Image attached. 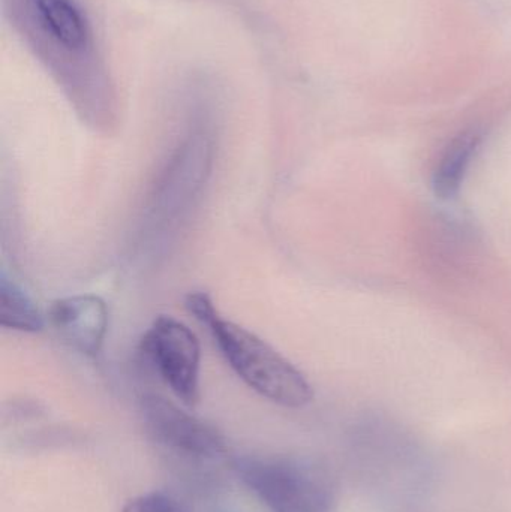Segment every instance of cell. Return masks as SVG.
<instances>
[{
	"instance_id": "obj_1",
	"label": "cell",
	"mask_w": 511,
	"mask_h": 512,
	"mask_svg": "<svg viewBox=\"0 0 511 512\" xmlns=\"http://www.w3.org/2000/svg\"><path fill=\"white\" fill-rule=\"evenodd\" d=\"M12 17L87 116L110 110L92 23L77 0H11Z\"/></svg>"
},
{
	"instance_id": "obj_2",
	"label": "cell",
	"mask_w": 511,
	"mask_h": 512,
	"mask_svg": "<svg viewBox=\"0 0 511 512\" xmlns=\"http://www.w3.org/2000/svg\"><path fill=\"white\" fill-rule=\"evenodd\" d=\"M186 307L209 328L231 369L251 390L284 408L299 409L312 402L314 390L305 375L269 343L222 318L209 295L189 294Z\"/></svg>"
},
{
	"instance_id": "obj_3",
	"label": "cell",
	"mask_w": 511,
	"mask_h": 512,
	"mask_svg": "<svg viewBox=\"0 0 511 512\" xmlns=\"http://www.w3.org/2000/svg\"><path fill=\"white\" fill-rule=\"evenodd\" d=\"M237 477L270 512H333L336 489L326 469L297 457L246 456Z\"/></svg>"
},
{
	"instance_id": "obj_4",
	"label": "cell",
	"mask_w": 511,
	"mask_h": 512,
	"mask_svg": "<svg viewBox=\"0 0 511 512\" xmlns=\"http://www.w3.org/2000/svg\"><path fill=\"white\" fill-rule=\"evenodd\" d=\"M141 352L185 405L198 402L201 349L188 325L173 316H158L141 340Z\"/></svg>"
},
{
	"instance_id": "obj_5",
	"label": "cell",
	"mask_w": 511,
	"mask_h": 512,
	"mask_svg": "<svg viewBox=\"0 0 511 512\" xmlns=\"http://www.w3.org/2000/svg\"><path fill=\"white\" fill-rule=\"evenodd\" d=\"M141 414L150 435L176 453L204 460L227 453V441L218 429L159 394L141 399Z\"/></svg>"
},
{
	"instance_id": "obj_6",
	"label": "cell",
	"mask_w": 511,
	"mask_h": 512,
	"mask_svg": "<svg viewBox=\"0 0 511 512\" xmlns=\"http://www.w3.org/2000/svg\"><path fill=\"white\" fill-rule=\"evenodd\" d=\"M48 321L63 342L87 357H96L108 327L107 306L96 295H74L54 301Z\"/></svg>"
},
{
	"instance_id": "obj_7",
	"label": "cell",
	"mask_w": 511,
	"mask_h": 512,
	"mask_svg": "<svg viewBox=\"0 0 511 512\" xmlns=\"http://www.w3.org/2000/svg\"><path fill=\"white\" fill-rule=\"evenodd\" d=\"M479 144L480 135L474 131L462 132L447 144L432 177V188L441 200L458 195Z\"/></svg>"
},
{
	"instance_id": "obj_8",
	"label": "cell",
	"mask_w": 511,
	"mask_h": 512,
	"mask_svg": "<svg viewBox=\"0 0 511 512\" xmlns=\"http://www.w3.org/2000/svg\"><path fill=\"white\" fill-rule=\"evenodd\" d=\"M0 325L24 333H36L44 327V316L32 298L5 274L0 280Z\"/></svg>"
},
{
	"instance_id": "obj_9",
	"label": "cell",
	"mask_w": 511,
	"mask_h": 512,
	"mask_svg": "<svg viewBox=\"0 0 511 512\" xmlns=\"http://www.w3.org/2000/svg\"><path fill=\"white\" fill-rule=\"evenodd\" d=\"M122 512H189L176 498L162 492L147 493L131 499Z\"/></svg>"
}]
</instances>
